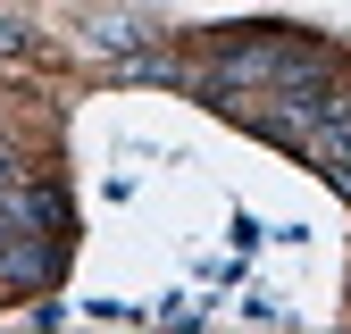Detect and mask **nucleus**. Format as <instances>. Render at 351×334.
<instances>
[{
  "label": "nucleus",
  "instance_id": "7ed1b4c3",
  "mask_svg": "<svg viewBox=\"0 0 351 334\" xmlns=\"http://www.w3.org/2000/svg\"><path fill=\"white\" fill-rule=\"evenodd\" d=\"M93 42H101V51H109V59H134V51H151V42H159V34H151L143 17H101V25H93Z\"/></svg>",
  "mask_w": 351,
  "mask_h": 334
},
{
  "label": "nucleus",
  "instance_id": "f257e3e1",
  "mask_svg": "<svg viewBox=\"0 0 351 334\" xmlns=\"http://www.w3.org/2000/svg\"><path fill=\"white\" fill-rule=\"evenodd\" d=\"M318 51H301V42H234V51H217V67L201 75L209 92H259V84H318Z\"/></svg>",
  "mask_w": 351,
  "mask_h": 334
},
{
  "label": "nucleus",
  "instance_id": "423d86ee",
  "mask_svg": "<svg viewBox=\"0 0 351 334\" xmlns=\"http://www.w3.org/2000/svg\"><path fill=\"white\" fill-rule=\"evenodd\" d=\"M326 176H335V184H343V192H351V159H335V167H326Z\"/></svg>",
  "mask_w": 351,
  "mask_h": 334
},
{
  "label": "nucleus",
  "instance_id": "20e7f679",
  "mask_svg": "<svg viewBox=\"0 0 351 334\" xmlns=\"http://www.w3.org/2000/svg\"><path fill=\"white\" fill-rule=\"evenodd\" d=\"M17 51H25V25H17V17H0V59H17Z\"/></svg>",
  "mask_w": 351,
  "mask_h": 334
},
{
  "label": "nucleus",
  "instance_id": "39448f33",
  "mask_svg": "<svg viewBox=\"0 0 351 334\" xmlns=\"http://www.w3.org/2000/svg\"><path fill=\"white\" fill-rule=\"evenodd\" d=\"M17 184H25V167H17V159H9V151H0V201H9V192H17Z\"/></svg>",
  "mask_w": 351,
  "mask_h": 334
},
{
  "label": "nucleus",
  "instance_id": "f03ea898",
  "mask_svg": "<svg viewBox=\"0 0 351 334\" xmlns=\"http://www.w3.org/2000/svg\"><path fill=\"white\" fill-rule=\"evenodd\" d=\"M51 276H59V234H51V226L0 234V292H42Z\"/></svg>",
  "mask_w": 351,
  "mask_h": 334
}]
</instances>
